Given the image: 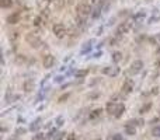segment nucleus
I'll return each mask as SVG.
<instances>
[{
	"label": "nucleus",
	"instance_id": "f257e3e1",
	"mask_svg": "<svg viewBox=\"0 0 160 140\" xmlns=\"http://www.w3.org/2000/svg\"><path fill=\"white\" fill-rule=\"evenodd\" d=\"M76 11H77V14H79L80 17H86V15L90 14L91 8H90V6H89V4L80 3V4H77V6H76Z\"/></svg>",
	"mask_w": 160,
	"mask_h": 140
},
{
	"label": "nucleus",
	"instance_id": "f03ea898",
	"mask_svg": "<svg viewBox=\"0 0 160 140\" xmlns=\"http://www.w3.org/2000/svg\"><path fill=\"white\" fill-rule=\"evenodd\" d=\"M27 42H28V44L31 45L33 48H40L41 45H42V41L37 37V35H34V34H30V35H27Z\"/></svg>",
	"mask_w": 160,
	"mask_h": 140
},
{
	"label": "nucleus",
	"instance_id": "7ed1b4c3",
	"mask_svg": "<svg viewBox=\"0 0 160 140\" xmlns=\"http://www.w3.org/2000/svg\"><path fill=\"white\" fill-rule=\"evenodd\" d=\"M54 34L58 38H63L66 35V28L62 25V24H58V25L54 27Z\"/></svg>",
	"mask_w": 160,
	"mask_h": 140
},
{
	"label": "nucleus",
	"instance_id": "20e7f679",
	"mask_svg": "<svg viewBox=\"0 0 160 140\" xmlns=\"http://www.w3.org/2000/svg\"><path fill=\"white\" fill-rule=\"evenodd\" d=\"M142 67H143L142 60H135V62L132 63V66H131V72L132 73H139V72L142 70Z\"/></svg>",
	"mask_w": 160,
	"mask_h": 140
},
{
	"label": "nucleus",
	"instance_id": "39448f33",
	"mask_svg": "<svg viewBox=\"0 0 160 140\" xmlns=\"http://www.w3.org/2000/svg\"><path fill=\"white\" fill-rule=\"evenodd\" d=\"M103 73L108 74V76H118L120 74V69L118 67H106V69H103Z\"/></svg>",
	"mask_w": 160,
	"mask_h": 140
},
{
	"label": "nucleus",
	"instance_id": "423d86ee",
	"mask_svg": "<svg viewBox=\"0 0 160 140\" xmlns=\"http://www.w3.org/2000/svg\"><path fill=\"white\" fill-rule=\"evenodd\" d=\"M125 133H127V135H129V136H134V135H136V128H135L134 123L128 122L127 125H125Z\"/></svg>",
	"mask_w": 160,
	"mask_h": 140
},
{
	"label": "nucleus",
	"instance_id": "0eeeda50",
	"mask_svg": "<svg viewBox=\"0 0 160 140\" xmlns=\"http://www.w3.org/2000/svg\"><path fill=\"white\" fill-rule=\"evenodd\" d=\"M54 63H55V58L52 55H47L44 58V66L47 67V69H49V67L54 66Z\"/></svg>",
	"mask_w": 160,
	"mask_h": 140
},
{
	"label": "nucleus",
	"instance_id": "6e6552de",
	"mask_svg": "<svg viewBox=\"0 0 160 140\" xmlns=\"http://www.w3.org/2000/svg\"><path fill=\"white\" fill-rule=\"evenodd\" d=\"M101 114H103V109L97 108V109H94L93 112H90V115H89V118H90V121H96V119H98L100 116H101Z\"/></svg>",
	"mask_w": 160,
	"mask_h": 140
},
{
	"label": "nucleus",
	"instance_id": "1a4fd4ad",
	"mask_svg": "<svg viewBox=\"0 0 160 140\" xmlns=\"http://www.w3.org/2000/svg\"><path fill=\"white\" fill-rule=\"evenodd\" d=\"M124 112H125V107L122 105V104H118V105H117L115 112H114V116H115V118H121Z\"/></svg>",
	"mask_w": 160,
	"mask_h": 140
},
{
	"label": "nucleus",
	"instance_id": "9d476101",
	"mask_svg": "<svg viewBox=\"0 0 160 140\" xmlns=\"http://www.w3.org/2000/svg\"><path fill=\"white\" fill-rule=\"evenodd\" d=\"M23 90L26 92H30V91H33L34 90V83L31 80H27L24 81V84H23Z\"/></svg>",
	"mask_w": 160,
	"mask_h": 140
},
{
	"label": "nucleus",
	"instance_id": "9b49d317",
	"mask_svg": "<svg viewBox=\"0 0 160 140\" xmlns=\"http://www.w3.org/2000/svg\"><path fill=\"white\" fill-rule=\"evenodd\" d=\"M7 21H9V24H17L18 21H20V14H11V15H9V18H7Z\"/></svg>",
	"mask_w": 160,
	"mask_h": 140
},
{
	"label": "nucleus",
	"instance_id": "f8f14e48",
	"mask_svg": "<svg viewBox=\"0 0 160 140\" xmlns=\"http://www.w3.org/2000/svg\"><path fill=\"white\" fill-rule=\"evenodd\" d=\"M128 30H129V24L125 22V24L120 25V28H118V34H125V32H128Z\"/></svg>",
	"mask_w": 160,
	"mask_h": 140
},
{
	"label": "nucleus",
	"instance_id": "ddd939ff",
	"mask_svg": "<svg viewBox=\"0 0 160 140\" xmlns=\"http://www.w3.org/2000/svg\"><path fill=\"white\" fill-rule=\"evenodd\" d=\"M122 90H124L127 94H129V92L132 91V81H127L124 84V87H122Z\"/></svg>",
	"mask_w": 160,
	"mask_h": 140
},
{
	"label": "nucleus",
	"instance_id": "4468645a",
	"mask_svg": "<svg viewBox=\"0 0 160 140\" xmlns=\"http://www.w3.org/2000/svg\"><path fill=\"white\" fill-rule=\"evenodd\" d=\"M11 4H13V0H0V6H2L3 8L10 7Z\"/></svg>",
	"mask_w": 160,
	"mask_h": 140
},
{
	"label": "nucleus",
	"instance_id": "2eb2a0df",
	"mask_svg": "<svg viewBox=\"0 0 160 140\" xmlns=\"http://www.w3.org/2000/svg\"><path fill=\"white\" fill-rule=\"evenodd\" d=\"M107 109H108L110 114H114V112H115V109H117V105L114 102H108V105H107Z\"/></svg>",
	"mask_w": 160,
	"mask_h": 140
},
{
	"label": "nucleus",
	"instance_id": "dca6fc26",
	"mask_svg": "<svg viewBox=\"0 0 160 140\" xmlns=\"http://www.w3.org/2000/svg\"><path fill=\"white\" fill-rule=\"evenodd\" d=\"M122 59V55H121V52H115L113 55V60L114 62H120V60Z\"/></svg>",
	"mask_w": 160,
	"mask_h": 140
},
{
	"label": "nucleus",
	"instance_id": "f3484780",
	"mask_svg": "<svg viewBox=\"0 0 160 140\" xmlns=\"http://www.w3.org/2000/svg\"><path fill=\"white\" fill-rule=\"evenodd\" d=\"M87 76V70H80V72H77V78H83Z\"/></svg>",
	"mask_w": 160,
	"mask_h": 140
},
{
	"label": "nucleus",
	"instance_id": "a211bd4d",
	"mask_svg": "<svg viewBox=\"0 0 160 140\" xmlns=\"http://www.w3.org/2000/svg\"><path fill=\"white\" fill-rule=\"evenodd\" d=\"M33 140H45V136L42 135V133H38V135H35V136H34Z\"/></svg>",
	"mask_w": 160,
	"mask_h": 140
},
{
	"label": "nucleus",
	"instance_id": "6ab92c4d",
	"mask_svg": "<svg viewBox=\"0 0 160 140\" xmlns=\"http://www.w3.org/2000/svg\"><path fill=\"white\" fill-rule=\"evenodd\" d=\"M152 135L153 136H160V128H155L152 130Z\"/></svg>",
	"mask_w": 160,
	"mask_h": 140
},
{
	"label": "nucleus",
	"instance_id": "aec40b11",
	"mask_svg": "<svg viewBox=\"0 0 160 140\" xmlns=\"http://www.w3.org/2000/svg\"><path fill=\"white\" fill-rule=\"evenodd\" d=\"M40 122H41V119H37L35 121V123H33V126H31V129H37V128H38V126H40Z\"/></svg>",
	"mask_w": 160,
	"mask_h": 140
},
{
	"label": "nucleus",
	"instance_id": "412c9836",
	"mask_svg": "<svg viewBox=\"0 0 160 140\" xmlns=\"http://www.w3.org/2000/svg\"><path fill=\"white\" fill-rule=\"evenodd\" d=\"M149 108H150V104H148V105L142 107V108H141V114H145V112H146L148 109H149Z\"/></svg>",
	"mask_w": 160,
	"mask_h": 140
},
{
	"label": "nucleus",
	"instance_id": "4be33fe9",
	"mask_svg": "<svg viewBox=\"0 0 160 140\" xmlns=\"http://www.w3.org/2000/svg\"><path fill=\"white\" fill-rule=\"evenodd\" d=\"M41 24H42V22H41V18H40V17H37V18L34 20V25H37V27H40Z\"/></svg>",
	"mask_w": 160,
	"mask_h": 140
},
{
	"label": "nucleus",
	"instance_id": "5701e85b",
	"mask_svg": "<svg viewBox=\"0 0 160 140\" xmlns=\"http://www.w3.org/2000/svg\"><path fill=\"white\" fill-rule=\"evenodd\" d=\"M145 17V13H139L138 15H135V20H141V18H143Z\"/></svg>",
	"mask_w": 160,
	"mask_h": 140
},
{
	"label": "nucleus",
	"instance_id": "b1692460",
	"mask_svg": "<svg viewBox=\"0 0 160 140\" xmlns=\"http://www.w3.org/2000/svg\"><path fill=\"white\" fill-rule=\"evenodd\" d=\"M111 139L113 140H122V136H121V135H114Z\"/></svg>",
	"mask_w": 160,
	"mask_h": 140
},
{
	"label": "nucleus",
	"instance_id": "393cba45",
	"mask_svg": "<svg viewBox=\"0 0 160 140\" xmlns=\"http://www.w3.org/2000/svg\"><path fill=\"white\" fill-rule=\"evenodd\" d=\"M18 38V32H13V35L10 37V39H13V41H16Z\"/></svg>",
	"mask_w": 160,
	"mask_h": 140
},
{
	"label": "nucleus",
	"instance_id": "a878e982",
	"mask_svg": "<svg viewBox=\"0 0 160 140\" xmlns=\"http://www.w3.org/2000/svg\"><path fill=\"white\" fill-rule=\"evenodd\" d=\"M68 140H76V136H75V133H70L69 136H68Z\"/></svg>",
	"mask_w": 160,
	"mask_h": 140
},
{
	"label": "nucleus",
	"instance_id": "bb28decb",
	"mask_svg": "<svg viewBox=\"0 0 160 140\" xmlns=\"http://www.w3.org/2000/svg\"><path fill=\"white\" fill-rule=\"evenodd\" d=\"M68 97H69V94H66V95H62L61 98H59V102H63V100H66Z\"/></svg>",
	"mask_w": 160,
	"mask_h": 140
},
{
	"label": "nucleus",
	"instance_id": "cd10ccee",
	"mask_svg": "<svg viewBox=\"0 0 160 140\" xmlns=\"http://www.w3.org/2000/svg\"><path fill=\"white\" fill-rule=\"evenodd\" d=\"M62 122H63V119H62V118H58V121H56V125L61 126V125H62Z\"/></svg>",
	"mask_w": 160,
	"mask_h": 140
},
{
	"label": "nucleus",
	"instance_id": "c85d7f7f",
	"mask_svg": "<svg viewBox=\"0 0 160 140\" xmlns=\"http://www.w3.org/2000/svg\"><path fill=\"white\" fill-rule=\"evenodd\" d=\"M156 66L160 67V56H157V60H156Z\"/></svg>",
	"mask_w": 160,
	"mask_h": 140
},
{
	"label": "nucleus",
	"instance_id": "c756f323",
	"mask_svg": "<svg viewBox=\"0 0 160 140\" xmlns=\"http://www.w3.org/2000/svg\"><path fill=\"white\" fill-rule=\"evenodd\" d=\"M24 132H26L24 129H18V130H17V133H24Z\"/></svg>",
	"mask_w": 160,
	"mask_h": 140
},
{
	"label": "nucleus",
	"instance_id": "7c9ffc66",
	"mask_svg": "<svg viewBox=\"0 0 160 140\" xmlns=\"http://www.w3.org/2000/svg\"><path fill=\"white\" fill-rule=\"evenodd\" d=\"M157 53H160V46H159V48H157Z\"/></svg>",
	"mask_w": 160,
	"mask_h": 140
}]
</instances>
